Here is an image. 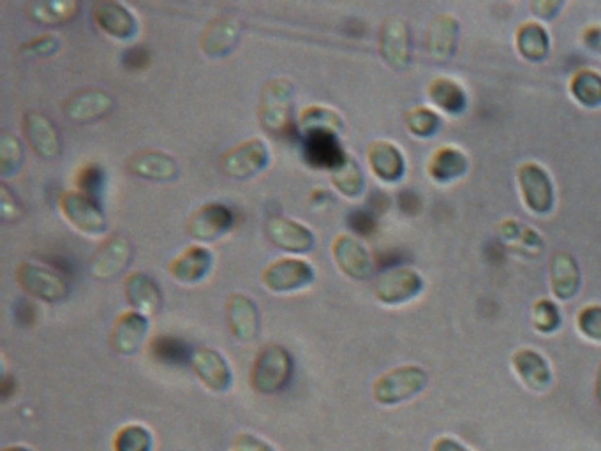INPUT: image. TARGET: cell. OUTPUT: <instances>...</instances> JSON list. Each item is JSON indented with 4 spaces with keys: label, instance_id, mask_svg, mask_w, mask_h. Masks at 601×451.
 I'll return each mask as SVG.
<instances>
[{
    "label": "cell",
    "instance_id": "obj_1",
    "mask_svg": "<svg viewBox=\"0 0 601 451\" xmlns=\"http://www.w3.org/2000/svg\"><path fill=\"white\" fill-rule=\"evenodd\" d=\"M295 87L288 78H272L260 96V122L267 133L282 136L291 129Z\"/></svg>",
    "mask_w": 601,
    "mask_h": 451
},
{
    "label": "cell",
    "instance_id": "obj_2",
    "mask_svg": "<svg viewBox=\"0 0 601 451\" xmlns=\"http://www.w3.org/2000/svg\"><path fill=\"white\" fill-rule=\"evenodd\" d=\"M16 281L27 295L50 304L69 295V282L64 275L34 261H23L16 270Z\"/></svg>",
    "mask_w": 601,
    "mask_h": 451
},
{
    "label": "cell",
    "instance_id": "obj_3",
    "mask_svg": "<svg viewBox=\"0 0 601 451\" xmlns=\"http://www.w3.org/2000/svg\"><path fill=\"white\" fill-rule=\"evenodd\" d=\"M429 376L425 370L415 365L397 367V369L386 372L385 376L376 381L374 385V399L379 404L392 406L404 400L413 399L415 395L422 392L427 386Z\"/></svg>",
    "mask_w": 601,
    "mask_h": 451
},
{
    "label": "cell",
    "instance_id": "obj_4",
    "mask_svg": "<svg viewBox=\"0 0 601 451\" xmlns=\"http://www.w3.org/2000/svg\"><path fill=\"white\" fill-rule=\"evenodd\" d=\"M293 376V360L281 346H267L254 362L253 386L260 393L281 392Z\"/></svg>",
    "mask_w": 601,
    "mask_h": 451
},
{
    "label": "cell",
    "instance_id": "obj_5",
    "mask_svg": "<svg viewBox=\"0 0 601 451\" xmlns=\"http://www.w3.org/2000/svg\"><path fill=\"white\" fill-rule=\"evenodd\" d=\"M59 208L66 221L90 237H99L106 231V217L94 198L80 191H66L60 194Z\"/></svg>",
    "mask_w": 601,
    "mask_h": 451
},
{
    "label": "cell",
    "instance_id": "obj_6",
    "mask_svg": "<svg viewBox=\"0 0 601 451\" xmlns=\"http://www.w3.org/2000/svg\"><path fill=\"white\" fill-rule=\"evenodd\" d=\"M263 286L272 293H291L314 282V268L300 258H279L268 263L261 274Z\"/></svg>",
    "mask_w": 601,
    "mask_h": 451
},
{
    "label": "cell",
    "instance_id": "obj_7",
    "mask_svg": "<svg viewBox=\"0 0 601 451\" xmlns=\"http://www.w3.org/2000/svg\"><path fill=\"white\" fill-rule=\"evenodd\" d=\"M422 288L423 279L418 272L411 268L392 267L386 268L374 282V295L381 304H406L420 295Z\"/></svg>",
    "mask_w": 601,
    "mask_h": 451
},
{
    "label": "cell",
    "instance_id": "obj_8",
    "mask_svg": "<svg viewBox=\"0 0 601 451\" xmlns=\"http://www.w3.org/2000/svg\"><path fill=\"white\" fill-rule=\"evenodd\" d=\"M268 161H270V150L267 143L260 138H253L224 152L221 157V168L228 177L245 180L265 170Z\"/></svg>",
    "mask_w": 601,
    "mask_h": 451
},
{
    "label": "cell",
    "instance_id": "obj_9",
    "mask_svg": "<svg viewBox=\"0 0 601 451\" xmlns=\"http://www.w3.org/2000/svg\"><path fill=\"white\" fill-rule=\"evenodd\" d=\"M133 259V245L120 235L106 238L90 258V274L97 281H112L119 277Z\"/></svg>",
    "mask_w": 601,
    "mask_h": 451
},
{
    "label": "cell",
    "instance_id": "obj_10",
    "mask_svg": "<svg viewBox=\"0 0 601 451\" xmlns=\"http://www.w3.org/2000/svg\"><path fill=\"white\" fill-rule=\"evenodd\" d=\"M332 258L342 274L355 281H367L374 274V259L358 238L337 235L332 242Z\"/></svg>",
    "mask_w": 601,
    "mask_h": 451
},
{
    "label": "cell",
    "instance_id": "obj_11",
    "mask_svg": "<svg viewBox=\"0 0 601 451\" xmlns=\"http://www.w3.org/2000/svg\"><path fill=\"white\" fill-rule=\"evenodd\" d=\"M379 53L388 66L404 71L411 60V34L401 16H390L379 30Z\"/></svg>",
    "mask_w": 601,
    "mask_h": 451
},
{
    "label": "cell",
    "instance_id": "obj_12",
    "mask_svg": "<svg viewBox=\"0 0 601 451\" xmlns=\"http://www.w3.org/2000/svg\"><path fill=\"white\" fill-rule=\"evenodd\" d=\"M520 194L526 207L535 214H547L554 205V185L540 164L526 163L517 171Z\"/></svg>",
    "mask_w": 601,
    "mask_h": 451
},
{
    "label": "cell",
    "instance_id": "obj_13",
    "mask_svg": "<svg viewBox=\"0 0 601 451\" xmlns=\"http://www.w3.org/2000/svg\"><path fill=\"white\" fill-rule=\"evenodd\" d=\"M233 226V214L223 203H207L187 219V233L198 242H216Z\"/></svg>",
    "mask_w": 601,
    "mask_h": 451
},
{
    "label": "cell",
    "instance_id": "obj_14",
    "mask_svg": "<svg viewBox=\"0 0 601 451\" xmlns=\"http://www.w3.org/2000/svg\"><path fill=\"white\" fill-rule=\"evenodd\" d=\"M23 134L29 141L30 148L38 154L41 159L53 161L60 157L62 152V141L57 127L45 113L39 111H27L22 119Z\"/></svg>",
    "mask_w": 601,
    "mask_h": 451
},
{
    "label": "cell",
    "instance_id": "obj_15",
    "mask_svg": "<svg viewBox=\"0 0 601 451\" xmlns=\"http://www.w3.org/2000/svg\"><path fill=\"white\" fill-rule=\"evenodd\" d=\"M113 106L115 99L106 90L85 89L69 97L62 106V111L71 122L89 124L106 117L113 110Z\"/></svg>",
    "mask_w": 601,
    "mask_h": 451
},
{
    "label": "cell",
    "instance_id": "obj_16",
    "mask_svg": "<svg viewBox=\"0 0 601 451\" xmlns=\"http://www.w3.org/2000/svg\"><path fill=\"white\" fill-rule=\"evenodd\" d=\"M267 235L275 247L291 254H304L314 245V233L307 226L281 215L268 219Z\"/></svg>",
    "mask_w": 601,
    "mask_h": 451
},
{
    "label": "cell",
    "instance_id": "obj_17",
    "mask_svg": "<svg viewBox=\"0 0 601 451\" xmlns=\"http://www.w3.org/2000/svg\"><path fill=\"white\" fill-rule=\"evenodd\" d=\"M92 16L99 30L115 39L127 41L138 32V22L133 13L124 4L115 0L96 2L92 8Z\"/></svg>",
    "mask_w": 601,
    "mask_h": 451
},
{
    "label": "cell",
    "instance_id": "obj_18",
    "mask_svg": "<svg viewBox=\"0 0 601 451\" xmlns=\"http://www.w3.org/2000/svg\"><path fill=\"white\" fill-rule=\"evenodd\" d=\"M240 23L231 16H217L200 37L201 52L210 59H223L240 41Z\"/></svg>",
    "mask_w": 601,
    "mask_h": 451
},
{
    "label": "cell",
    "instance_id": "obj_19",
    "mask_svg": "<svg viewBox=\"0 0 601 451\" xmlns=\"http://www.w3.org/2000/svg\"><path fill=\"white\" fill-rule=\"evenodd\" d=\"M127 170L152 182H171L179 177V163L163 150H141L127 161Z\"/></svg>",
    "mask_w": 601,
    "mask_h": 451
},
{
    "label": "cell",
    "instance_id": "obj_20",
    "mask_svg": "<svg viewBox=\"0 0 601 451\" xmlns=\"http://www.w3.org/2000/svg\"><path fill=\"white\" fill-rule=\"evenodd\" d=\"M226 318L230 330L238 341L251 342L260 332V314L253 300L244 293H235L228 298Z\"/></svg>",
    "mask_w": 601,
    "mask_h": 451
},
{
    "label": "cell",
    "instance_id": "obj_21",
    "mask_svg": "<svg viewBox=\"0 0 601 451\" xmlns=\"http://www.w3.org/2000/svg\"><path fill=\"white\" fill-rule=\"evenodd\" d=\"M367 161L372 173L386 184H394L401 180L406 170L404 156L392 141H374L367 148Z\"/></svg>",
    "mask_w": 601,
    "mask_h": 451
},
{
    "label": "cell",
    "instance_id": "obj_22",
    "mask_svg": "<svg viewBox=\"0 0 601 451\" xmlns=\"http://www.w3.org/2000/svg\"><path fill=\"white\" fill-rule=\"evenodd\" d=\"M212 263H214V258L207 247L191 245L180 252L177 258L171 259L168 272L175 281L182 282V284H196L210 272Z\"/></svg>",
    "mask_w": 601,
    "mask_h": 451
},
{
    "label": "cell",
    "instance_id": "obj_23",
    "mask_svg": "<svg viewBox=\"0 0 601 451\" xmlns=\"http://www.w3.org/2000/svg\"><path fill=\"white\" fill-rule=\"evenodd\" d=\"M127 302L133 307V311L140 312L143 316L157 314L163 305V293L157 286L156 281L147 274L133 272L127 275L126 286Z\"/></svg>",
    "mask_w": 601,
    "mask_h": 451
},
{
    "label": "cell",
    "instance_id": "obj_24",
    "mask_svg": "<svg viewBox=\"0 0 601 451\" xmlns=\"http://www.w3.org/2000/svg\"><path fill=\"white\" fill-rule=\"evenodd\" d=\"M513 369L522 383L536 393H542L552 385L549 363L535 349H520L512 358Z\"/></svg>",
    "mask_w": 601,
    "mask_h": 451
},
{
    "label": "cell",
    "instance_id": "obj_25",
    "mask_svg": "<svg viewBox=\"0 0 601 451\" xmlns=\"http://www.w3.org/2000/svg\"><path fill=\"white\" fill-rule=\"evenodd\" d=\"M149 321L140 312L127 311L120 314L112 332V346L120 355H134L147 335Z\"/></svg>",
    "mask_w": 601,
    "mask_h": 451
},
{
    "label": "cell",
    "instance_id": "obj_26",
    "mask_svg": "<svg viewBox=\"0 0 601 451\" xmlns=\"http://www.w3.org/2000/svg\"><path fill=\"white\" fill-rule=\"evenodd\" d=\"M339 134L314 133L305 136V157L314 168L334 171L339 164L344 163L348 154L342 150L337 140Z\"/></svg>",
    "mask_w": 601,
    "mask_h": 451
},
{
    "label": "cell",
    "instance_id": "obj_27",
    "mask_svg": "<svg viewBox=\"0 0 601 451\" xmlns=\"http://www.w3.org/2000/svg\"><path fill=\"white\" fill-rule=\"evenodd\" d=\"M459 41V22L452 15H439L427 30V52L436 62H446L453 57Z\"/></svg>",
    "mask_w": 601,
    "mask_h": 451
},
{
    "label": "cell",
    "instance_id": "obj_28",
    "mask_svg": "<svg viewBox=\"0 0 601 451\" xmlns=\"http://www.w3.org/2000/svg\"><path fill=\"white\" fill-rule=\"evenodd\" d=\"M193 369L198 378L214 392H224L231 385V370L228 362L216 349H198L193 353Z\"/></svg>",
    "mask_w": 601,
    "mask_h": 451
},
{
    "label": "cell",
    "instance_id": "obj_29",
    "mask_svg": "<svg viewBox=\"0 0 601 451\" xmlns=\"http://www.w3.org/2000/svg\"><path fill=\"white\" fill-rule=\"evenodd\" d=\"M550 288L557 300H572L580 288V268L572 254L556 252L550 259Z\"/></svg>",
    "mask_w": 601,
    "mask_h": 451
},
{
    "label": "cell",
    "instance_id": "obj_30",
    "mask_svg": "<svg viewBox=\"0 0 601 451\" xmlns=\"http://www.w3.org/2000/svg\"><path fill=\"white\" fill-rule=\"evenodd\" d=\"M297 124L304 136L314 133L339 134L344 129L341 113L323 104L305 106L298 115Z\"/></svg>",
    "mask_w": 601,
    "mask_h": 451
},
{
    "label": "cell",
    "instance_id": "obj_31",
    "mask_svg": "<svg viewBox=\"0 0 601 451\" xmlns=\"http://www.w3.org/2000/svg\"><path fill=\"white\" fill-rule=\"evenodd\" d=\"M80 9L76 0H36L27 6V16L36 23L55 27L71 22Z\"/></svg>",
    "mask_w": 601,
    "mask_h": 451
},
{
    "label": "cell",
    "instance_id": "obj_32",
    "mask_svg": "<svg viewBox=\"0 0 601 451\" xmlns=\"http://www.w3.org/2000/svg\"><path fill=\"white\" fill-rule=\"evenodd\" d=\"M468 171V159L464 152L455 147H441L432 154L429 161V175L436 182H450L462 177Z\"/></svg>",
    "mask_w": 601,
    "mask_h": 451
},
{
    "label": "cell",
    "instance_id": "obj_33",
    "mask_svg": "<svg viewBox=\"0 0 601 451\" xmlns=\"http://www.w3.org/2000/svg\"><path fill=\"white\" fill-rule=\"evenodd\" d=\"M427 94H429L431 103L438 110L450 113V115L461 113L466 106V92L462 89L461 83L455 82L452 78H446V76L434 78L429 83Z\"/></svg>",
    "mask_w": 601,
    "mask_h": 451
},
{
    "label": "cell",
    "instance_id": "obj_34",
    "mask_svg": "<svg viewBox=\"0 0 601 451\" xmlns=\"http://www.w3.org/2000/svg\"><path fill=\"white\" fill-rule=\"evenodd\" d=\"M515 41H517L520 55L526 57L527 60L538 62L549 55V34L540 23H522L517 30Z\"/></svg>",
    "mask_w": 601,
    "mask_h": 451
},
{
    "label": "cell",
    "instance_id": "obj_35",
    "mask_svg": "<svg viewBox=\"0 0 601 451\" xmlns=\"http://www.w3.org/2000/svg\"><path fill=\"white\" fill-rule=\"evenodd\" d=\"M330 180L339 194L349 200H355L364 193V173L353 157H346L344 163L330 171Z\"/></svg>",
    "mask_w": 601,
    "mask_h": 451
},
{
    "label": "cell",
    "instance_id": "obj_36",
    "mask_svg": "<svg viewBox=\"0 0 601 451\" xmlns=\"http://www.w3.org/2000/svg\"><path fill=\"white\" fill-rule=\"evenodd\" d=\"M570 92L573 99L586 108L601 106V74L593 69H582L573 74Z\"/></svg>",
    "mask_w": 601,
    "mask_h": 451
},
{
    "label": "cell",
    "instance_id": "obj_37",
    "mask_svg": "<svg viewBox=\"0 0 601 451\" xmlns=\"http://www.w3.org/2000/svg\"><path fill=\"white\" fill-rule=\"evenodd\" d=\"M152 356L166 365H182V363L193 360V353L186 342L180 341L179 337H168L161 335L150 344Z\"/></svg>",
    "mask_w": 601,
    "mask_h": 451
},
{
    "label": "cell",
    "instance_id": "obj_38",
    "mask_svg": "<svg viewBox=\"0 0 601 451\" xmlns=\"http://www.w3.org/2000/svg\"><path fill=\"white\" fill-rule=\"evenodd\" d=\"M23 163V145L16 134L9 131L0 133V173L11 177L20 170Z\"/></svg>",
    "mask_w": 601,
    "mask_h": 451
},
{
    "label": "cell",
    "instance_id": "obj_39",
    "mask_svg": "<svg viewBox=\"0 0 601 451\" xmlns=\"http://www.w3.org/2000/svg\"><path fill=\"white\" fill-rule=\"evenodd\" d=\"M404 122L408 126L409 133L420 136V138L431 136L438 131L439 127L438 113L431 108H425V106L409 110L404 117Z\"/></svg>",
    "mask_w": 601,
    "mask_h": 451
},
{
    "label": "cell",
    "instance_id": "obj_40",
    "mask_svg": "<svg viewBox=\"0 0 601 451\" xmlns=\"http://www.w3.org/2000/svg\"><path fill=\"white\" fill-rule=\"evenodd\" d=\"M531 321L535 330L540 333H552L556 332L557 328L561 326V312L557 309V305L549 300V298H542L533 305V311H531Z\"/></svg>",
    "mask_w": 601,
    "mask_h": 451
},
{
    "label": "cell",
    "instance_id": "obj_41",
    "mask_svg": "<svg viewBox=\"0 0 601 451\" xmlns=\"http://www.w3.org/2000/svg\"><path fill=\"white\" fill-rule=\"evenodd\" d=\"M150 446H152V436L149 430L138 425L120 430L115 441L117 451H150Z\"/></svg>",
    "mask_w": 601,
    "mask_h": 451
},
{
    "label": "cell",
    "instance_id": "obj_42",
    "mask_svg": "<svg viewBox=\"0 0 601 451\" xmlns=\"http://www.w3.org/2000/svg\"><path fill=\"white\" fill-rule=\"evenodd\" d=\"M76 191L87 194L90 198L97 200V194L101 193L104 184V171L99 164L89 163L82 166L76 173Z\"/></svg>",
    "mask_w": 601,
    "mask_h": 451
},
{
    "label": "cell",
    "instance_id": "obj_43",
    "mask_svg": "<svg viewBox=\"0 0 601 451\" xmlns=\"http://www.w3.org/2000/svg\"><path fill=\"white\" fill-rule=\"evenodd\" d=\"M60 39L57 34L52 32H46L41 36L30 39L27 43H23L20 46V55L23 57H29V59H39V57H48L52 53L59 50Z\"/></svg>",
    "mask_w": 601,
    "mask_h": 451
},
{
    "label": "cell",
    "instance_id": "obj_44",
    "mask_svg": "<svg viewBox=\"0 0 601 451\" xmlns=\"http://www.w3.org/2000/svg\"><path fill=\"white\" fill-rule=\"evenodd\" d=\"M577 326L589 341L601 342V305L582 307L577 314Z\"/></svg>",
    "mask_w": 601,
    "mask_h": 451
},
{
    "label": "cell",
    "instance_id": "obj_45",
    "mask_svg": "<svg viewBox=\"0 0 601 451\" xmlns=\"http://www.w3.org/2000/svg\"><path fill=\"white\" fill-rule=\"evenodd\" d=\"M0 210H2V219L4 221H16L23 214L22 207L18 205L15 196L9 193L6 185H2V189H0Z\"/></svg>",
    "mask_w": 601,
    "mask_h": 451
},
{
    "label": "cell",
    "instance_id": "obj_46",
    "mask_svg": "<svg viewBox=\"0 0 601 451\" xmlns=\"http://www.w3.org/2000/svg\"><path fill=\"white\" fill-rule=\"evenodd\" d=\"M351 228L360 233V235H371L372 231L376 230V221L374 215L369 210H355L348 217Z\"/></svg>",
    "mask_w": 601,
    "mask_h": 451
},
{
    "label": "cell",
    "instance_id": "obj_47",
    "mask_svg": "<svg viewBox=\"0 0 601 451\" xmlns=\"http://www.w3.org/2000/svg\"><path fill=\"white\" fill-rule=\"evenodd\" d=\"M149 62L150 53L143 46H133L124 53V64L131 71H143L145 67L149 66Z\"/></svg>",
    "mask_w": 601,
    "mask_h": 451
},
{
    "label": "cell",
    "instance_id": "obj_48",
    "mask_svg": "<svg viewBox=\"0 0 601 451\" xmlns=\"http://www.w3.org/2000/svg\"><path fill=\"white\" fill-rule=\"evenodd\" d=\"M561 6H563L561 2H554V0H538V2H533V4H531V9H533V13H535L538 18L550 20L552 16L556 15Z\"/></svg>",
    "mask_w": 601,
    "mask_h": 451
},
{
    "label": "cell",
    "instance_id": "obj_49",
    "mask_svg": "<svg viewBox=\"0 0 601 451\" xmlns=\"http://www.w3.org/2000/svg\"><path fill=\"white\" fill-rule=\"evenodd\" d=\"M16 318H18V321L23 326L34 325V321H36V307L30 304V302H20L18 309H16Z\"/></svg>",
    "mask_w": 601,
    "mask_h": 451
},
{
    "label": "cell",
    "instance_id": "obj_50",
    "mask_svg": "<svg viewBox=\"0 0 601 451\" xmlns=\"http://www.w3.org/2000/svg\"><path fill=\"white\" fill-rule=\"evenodd\" d=\"M584 45L601 55V25L587 27L586 32H584Z\"/></svg>",
    "mask_w": 601,
    "mask_h": 451
},
{
    "label": "cell",
    "instance_id": "obj_51",
    "mask_svg": "<svg viewBox=\"0 0 601 451\" xmlns=\"http://www.w3.org/2000/svg\"><path fill=\"white\" fill-rule=\"evenodd\" d=\"M399 203L406 214H418V210H420V196L413 191H404Z\"/></svg>",
    "mask_w": 601,
    "mask_h": 451
},
{
    "label": "cell",
    "instance_id": "obj_52",
    "mask_svg": "<svg viewBox=\"0 0 601 451\" xmlns=\"http://www.w3.org/2000/svg\"><path fill=\"white\" fill-rule=\"evenodd\" d=\"M432 451H469L464 444L455 441L452 437H441L434 444V450Z\"/></svg>",
    "mask_w": 601,
    "mask_h": 451
},
{
    "label": "cell",
    "instance_id": "obj_53",
    "mask_svg": "<svg viewBox=\"0 0 601 451\" xmlns=\"http://www.w3.org/2000/svg\"><path fill=\"white\" fill-rule=\"evenodd\" d=\"M596 397H598V402L601 404V365L598 369V376H596Z\"/></svg>",
    "mask_w": 601,
    "mask_h": 451
},
{
    "label": "cell",
    "instance_id": "obj_54",
    "mask_svg": "<svg viewBox=\"0 0 601 451\" xmlns=\"http://www.w3.org/2000/svg\"><path fill=\"white\" fill-rule=\"evenodd\" d=\"M6 451H27V450H23V448H13V450H6Z\"/></svg>",
    "mask_w": 601,
    "mask_h": 451
}]
</instances>
